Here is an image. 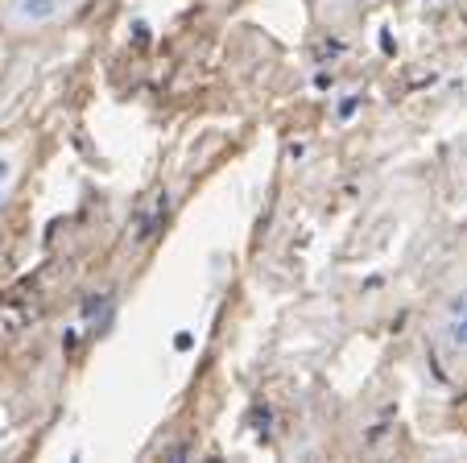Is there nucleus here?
Wrapping results in <instances>:
<instances>
[{
  "label": "nucleus",
  "mask_w": 467,
  "mask_h": 463,
  "mask_svg": "<svg viewBox=\"0 0 467 463\" xmlns=\"http://www.w3.org/2000/svg\"><path fill=\"white\" fill-rule=\"evenodd\" d=\"M0 62H5V50H0Z\"/></svg>",
  "instance_id": "4"
},
{
  "label": "nucleus",
  "mask_w": 467,
  "mask_h": 463,
  "mask_svg": "<svg viewBox=\"0 0 467 463\" xmlns=\"http://www.w3.org/2000/svg\"><path fill=\"white\" fill-rule=\"evenodd\" d=\"M67 9H71V0H5V5H0V26L5 29H42V26H54Z\"/></svg>",
  "instance_id": "1"
},
{
  "label": "nucleus",
  "mask_w": 467,
  "mask_h": 463,
  "mask_svg": "<svg viewBox=\"0 0 467 463\" xmlns=\"http://www.w3.org/2000/svg\"><path fill=\"white\" fill-rule=\"evenodd\" d=\"M13 174H17V166H13V158H0V203L9 199V186H13Z\"/></svg>",
  "instance_id": "2"
},
{
  "label": "nucleus",
  "mask_w": 467,
  "mask_h": 463,
  "mask_svg": "<svg viewBox=\"0 0 467 463\" xmlns=\"http://www.w3.org/2000/svg\"><path fill=\"white\" fill-rule=\"evenodd\" d=\"M451 340H455L459 348H467V310L455 315V323H451Z\"/></svg>",
  "instance_id": "3"
}]
</instances>
